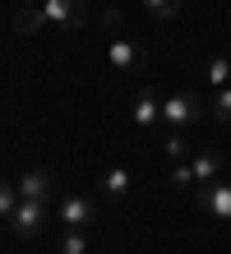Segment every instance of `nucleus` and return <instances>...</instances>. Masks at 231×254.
<instances>
[{
    "mask_svg": "<svg viewBox=\"0 0 231 254\" xmlns=\"http://www.w3.org/2000/svg\"><path fill=\"white\" fill-rule=\"evenodd\" d=\"M130 121L144 125V129H162V97H157V88H139V93H134Z\"/></svg>",
    "mask_w": 231,
    "mask_h": 254,
    "instance_id": "obj_8",
    "label": "nucleus"
},
{
    "mask_svg": "<svg viewBox=\"0 0 231 254\" xmlns=\"http://www.w3.org/2000/svg\"><path fill=\"white\" fill-rule=\"evenodd\" d=\"M166 185H171V190H194L199 181H194V167H190V162H171V176H166Z\"/></svg>",
    "mask_w": 231,
    "mask_h": 254,
    "instance_id": "obj_15",
    "label": "nucleus"
},
{
    "mask_svg": "<svg viewBox=\"0 0 231 254\" xmlns=\"http://www.w3.org/2000/svg\"><path fill=\"white\" fill-rule=\"evenodd\" d=\"M162 153H166V162H190L194 148L185 139V129H162Z\"/></svg>",
    "mask_w": 231,
    "mask_h": 254,
    "instance_id": "obj_11",
    "label": "nucleus"
},
{
    "mask_svg": "<svg viewBox=\"0 0 231 254\" xmlns=\"http://www.w3.org/2000/svg\"><path fill=\"white\" fill-rule=\"evenodd\" d=\"M19 5H42V0H19Z\"/></svg>",
    "mask_w": 231,
    "mask_h": 254,
    "instance_id": "obj_20",
    "label": "nucleus"
},
{
    "mask_svg": "<svg viewBox=\"0 0 231 254\" xmlns=\"http://www.w3.org/2000/svg\"><path fill=\"white\" fill-rule=\"evenodd\" d=\"M190 167H194V181L204 185V181H218L222 167H227V157L218 153V148H194V157H190Z\"/></svg>",
    "mask_w": 231,
    "mask_h": 254,
    "instance_id": "obj_9",
    "label": "nucleus"
},
{
    "mask_svg": "<svg viewBox=\"0 0 231 254\" xmlns=\"http://www.w3.org/2000/svg\"><path fill=\"white\" fill-rule=\"evenodd\" d=\"M14 185H19V199H46V203H56L60 176H56V167H33V171H23Z\"/></svg>",
    "mask_w": 231,
    "mask_h": 254,
    "instance_id": "obj_6",
    "label": "nucleus"
},
{
    "mask_svg": "<svg viewBox=\"0 0 231 254\" xmlns=\"http://www.w3.org/2000/svg\"><path fill=\"white\" fill-rule=\"evenodd\" d=\"M144 9L157 23H166V19H176V14H180V0H144Z\"/></svg>",
    "mask_w": 231,
    "mask_h": 254,
    "instance_id": "obj_18",
    "label": "nucleus"
},
{
    "mask_svg": "<svg viewBox=\"0 0 231 254\" xmlns=\"http://www.w3.org/2000/svg\"><path fill=\"white\" fill-rule=\"evenodd\" d=\"M204 111H208V102L190 88H180V93L162 97V129H190L204 121Z\"/></svg>",
    "mask_w": 231,
    "mask_h": 254,
    "instance_id": "obj_1",
    "label": "nucleus"
},
{
    "mask_svg": "<svg viewBox=\"0 0 231 254\" xmlns=\"http://www.w3.org/2000/svg\"><path fill=\"white\" fill-rule=\"evenodd\" d=\"M51 213H56V203H46V199H19V208L9 213L5 227L19 236V241H33V236H42L46 222H51Z\"/></svg>",
    "mask_w": 231,
    "mask_h": 254,
    "instance_id": "obj_2",
    "label": "nucleus"
},
{
    "mask_svg": "<svg viewBox=\"0 0 231 254\" xmlns=\"http://www.w3.org/2000/svg\"><path fill=\"white\" fill-rule=\"evenodd\" d=\"M204 83L213 88V93L231 83V56H208V65H204Z\"/></svg>",
    "mask_w": 231,
    "mask_h": 254,
    "instance_id": "obj_13",
    "label": "nucleus"
},
{
    "mask_svg": "<svg viewBox=\"0 0 231 254\" xmlns=\"http://www.w3.org/2000/svg\"><path fill=\"white\" fill-rule=\"evenodd\" d=\"M19 208V185L0 176V222H9V213Z\"/></svg>",
    "mask_w": 231,
    "mask_h": 254,
    "instance_id": "obj_17",
    "label": "nucleus"
},
{
    "mask_svg": "<svg viewBox=\"0 0 231 254\" xmlns=\"http://www.w3.org/2000/svg\"><path fill=\"white\" fill-rule=\"evenodd\" d=\"M194 203H199V213H208L213 222H231V181H204V185H194Z\"/></svg>",
    "mask_w": 231,
    "mask_h": 254,
    "instance_id": "obj_4",
    "label": "nucleus"
},
{
    "mask_svg": "<svg viewBox=\"0 0 231 254\" xmlns=\"http://www.w3.org/2000/svg\"><path fill=\"white\" fill-rule=\"evenodd\" d=\"M106 61H111L116 74H139V69L148 65V51L139 47V42H130L125 33H116V37H111V47H106Z\"/></svg>",
    "mask_w": 231,
    "mask_h": 254,
    "instance_id": "obj_5",
    "label": "nucleus"
},
{
    "mask_svg": "<svg viewBox=\"0 0 231 254\" xmlns=\"http://www.w3.org/2000/svg\"><path fill=\"white\" fill-rule=\"evenodd\" d=\"M208 116H213L218 125H231V83L213 93V102H208Z\"/></svg>",
    "mask_w": 231,
    "mask_h": 254,
    "instance_id": "obj_14",
    "label": "nucleus"
},
{
    "mask_svg": "<svg viewBox=\"0 0 231 254\" xmlns=\"http://www.w3.org/2000/svg\"><path fill=\"white\" fill-rule=\"evenodd\" d=\"M42 14L51 28H65V33H74V28L88 23V5L83 0H42Z\"/></svg>",
    "mask_w": 231,
    "mask_h": 254,
    "instance_id": "obj_7",
    "label": "nucleus"
},
{
    "mask_svg": "<svg viewBox=\"0 0 231 254\" xmlns=\"http://www.w3.org/2000/svg\"><path fill=\"white\" fill-rule=\"evenodd\" d=\"M227 167H231V157H227Z\"/></svg>",
    "mask_w": 231,
    "mask_h": 254,
    "instance_id": "obj_21",
    "label": "nucleus"
},
{
    "mask_svg": "<svg viewBox=\"0 0 231 254\" xmlns=\"http://www.w3.org/2000/svg\"><path fill=\"white\" fill-rule=\"evenodd\" d=\"M88 254H92V250H88Z\"/></svg>",
    "mask_w": 231,
    "mask_h": 254,
    "instance_id": "obj_22",
    "label": "nucleus"
},
{
    "mask_svg": "<svg viewBox=\"0 0 231 254\" xmlns=\"http://www.w3.org/2000/svg\"><path fill=\"white\" fill-rule=\"evenodd\" d=\"M102 217L97 199H88V194H65V199L56 203V222L65 231H92V222Z\"/></svg>",
    "mask_w": 231,
    "mask_h": 254,
    "instance_id": "obj_3",
    "label": "nucleus"
},
{
    "mask_svg": "<svg viewBox=\"0 0 231 254\" xmlns=\"http://www.w3.org/2000/svg\"><path fill=\"white\" fill-rule=\"evenodd\" d=\"M92 245H88V231H60V245H56V254H88Z\"/></svg>",
    "mask_w": 231,
    "mask_h": 254,
    "instance_id": "obj_16",
    "label": "nucleus"
},
{
    "mask_svg": "<svg viewBox=\"0 0 231 254\" xmlns=\"http://www.w3.org/2000/svg\"><path fill=\"white\" fill-rule=\"evenodd\" d=\"M42 28H51L46 14H42V5H19V9H14V33H19V37H37Z\"/></svg>",
    "mask_w": 231,
    "mask_h": 254,
    "instance_id": "obj_10",
    "label": "nucleus"
},
{
    "mask_svg": "<svg viewBox=\"0 0 231 254\" xmlns=\"http://www.w3.org/2000/svg\"><path fill=\"white\" fill-rule=\"evenodd\" d=\"M102 28L116 37V33H120V14H116V9H106V14H102Z\"/></svg>",
    "mask_w": 231,
    "mask_h": 254,
    "instance_id": "obj_19",
    "label": "nucleus"
},
{
    "mask_svg": "<svg viewBox=\"0 0 231 254\" xmlns=\"http://www.w3.org/2000/svg\"><path fill=\"white\" fill-rule=\"evenodd\" d=\"M125 194H130V171H125V167H111V171L102 176V199L120 203V199H125Z\"/></svg>",
    "mask_w": 231,
    "mask_h": 254,
    "instance_id": "obj_12",
    "label": "nucleus"
}]
</instances>
